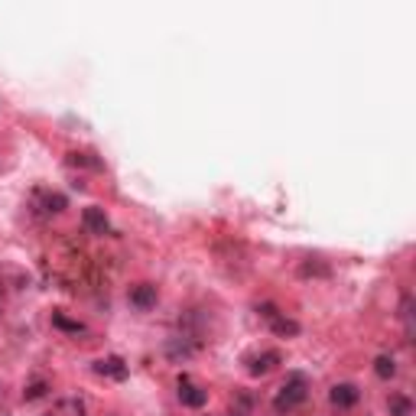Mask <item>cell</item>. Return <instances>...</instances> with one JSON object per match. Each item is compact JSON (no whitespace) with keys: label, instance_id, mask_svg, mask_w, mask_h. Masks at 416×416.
<instances>
[{"label":"cell","instance_id":"2","mask_svg":"<svg viewBox=\"0 0 416 416\" xmlns=\"http://www.w3.org/2000/svg\"><path fill=\"white\" fill-rule=\"evenodd\" d=\"M179 403L189 407V410H202L208 403V390L195 384L192 378H185L182 374V378H179Z\"/></svg>","mask_w":416,"mask_h":416},{"label":"cell","instance_id":"3","mask_svg":"<svg viewBox=\"0 0 416 416\" xmlns=\"http://www.w3.org/2000/svg\"><path fill=\"white\" fill-rule=\"evenodd\" d=\"M127 300H131L133 309L147 312V309L156 306V300H160V290H156V283H133L131 293H127Z\"/></svg>","mask_w":416,"mask_h":416},{"label":"cell","instance_id":"9","mask_svg":"<svg viewBox=\"0 0 416 416\" xmlns=\"http://www.w3.org/2000/svg\"><path fill=\"white\" fill-rule=\"evenodd\" d=\"M270 329H273V335H280V339H296V335H300V322H296V319H286L283 312H280L277 319H270Z\"/></svg>","mask_w":416,"mask_h":416},{"label":"cell","instance_id":"14","mask_svg":"<svg viewBox=\"0 0 416 416\" xmlns=\"http://www.w3.org/2000/svg\"><path fill=\"white\" fill-rule=\"evenodd\" d=\"M53 325H55V329H65V332H75V335H78V332H85V325L72 322V319H65L62 312H55V316H53Z\"/></svg>","mask_w":416,"mask_h":416},{"label":"cell","instance_id":"4","mask_svg":"<svg viewBox=\"0 0 416 416\" xmlns=\"http://www.w3.org/2000/svg\"><path fill=\"white\" fill-rule=\"evenodd\" d=\"M82 228H85L88 234H108L111 221H108V215H104V208L88 205L85 212H82Z\"/></svg>","mask_w":416,"mask_h":416},{"label":"cell","instance_id":"7","mask_svg":"<svg viewBox=\"0 0 416 416\" xmlns=\"http://www.w3.org/2000/svg\"><path fill=\"white\" fill-rule=\"evenodd\" d=\"M36 205H39V212H43V215H59V212H65V205H69V202H65V195H62V192H43V189H39V192H36Z\"/></svg>","mask_w":416,"mask_h":416},{"label":"cell","instance_id":"6","mask_svg":"<svg viewBox=\"0 0 416 416\" xmlns=\"http://www.w3.org/2000/svg\"><path fill=\"white\" fill-rule=\"evenodd\" d=\"M94 374H101V378H114V381H127V364H124V358H117V355L101 358V361H94Z\"/></svg>","mask_w":416,"mask_h":416},{"label":"cell","instance_id":"8","mask_svg":"<svg viewBox=\"0 0 416 416\" xmlns=\"http://www.w3.org/2000/svg\"><path fill=\"white\" fill-rule=\"evenodd\" d=\"M280 364V351H263V355L251 358V364H247V371L254 374V378H263V374H270V371Z\"/></svg>","mask_w":416,"mask_h":416},{"label":"cell","instance_id":"11","mask_svg":"<svg viewBox=\"0 0 416 416\" xmlns=\"http://www.w3.org/2000/svg\"><path fill=\"white\" fill-rule=\"evenodd\" d=\"M374 374H378L381 381H390L393 374H397V361H393L390 355H378L374 358Z\"/></svg>","mask_w":416,"mask_h":416},{"label":"cell","instance_id":"12","mask_svg":"<svg viewBox=\"0 0 416 416\" xmlns=\"http://www.w3.org/2000/svg\"><path fill=\"white\" fill-rule=\"evenodd\" d=\"M387 407H390V416H413V403H410V397H403V393H393Z\"/></svg>","mask_w":416,"mask_h":416},{"label":"cell","instance_id":"15","mask_svg":"<svg viewBox=\"0 0 416 416\" xmlns=\"http://www.w3.org/2000/svg\"><path fill=\"white\" fill-rule=\"evenodd\" d=\"M300 273L302 277H329V267L325 263H302Z\"/></svg>","mask_w":416,"mask_h":416},{"label":"cell","instance_id":"5","mask_svg":"<svg viewBox=\"0 0 416 416\" xmlns=\"http://www.w3.org/2000/svg\"><path fill=\"white\" fill-rule=\"evenodd\" d=\"M329 400L332 407H339V410H351L358 400H361V390H358L355 384H335L329 393Z\"/></svg>","mask_w":416,"mask_h":416},{"label":"cell","instance_id":"10","mask_svg":"<svg viewBox=\"0 0 416 416\" xmlns=\"http://www.w3.org/2000/svg\"><path fill=\"white\" fill-rule=\"evenodd\" d=\"M69 166H82V170H101L104 163H101L94 153H78V150H72V153H69Z\"/></svg>","mask_w":416,"mask_h":416},{"label":"cell","instance_id":"1","mask_svg":"<svg viewBox=\"0 0 416 416\" xmlns=\"http://www.w3.org/2000/svg\"><path fill=\"white\" fill-rule=\"evenodd\" d=\"M306 397H309V378L300 374V371H293V374L280 384L277 397H273V410H277V413H290V410L302 407Z\"/></svg>","mask_w":416,"mask_h":416},{"label":"cell","instance_id":"16","mask_svg":"<svg viewBox=\"0 0 416 416\" xmlns=\"http://www.w3.org/2000/svg\"><path fill=\"white\" fill-rule=\"evenodd\" d=\"M231 416H251V397H244V393H241L238 407H231Z\"/></svg>","mask_w":416,"mask_h":416},{"label":"cell","instance_id":"13","mask_svg":"<svg viewBox=\"0 0 416 416\" xmlns=\"http://www.w3.org/2000/svg\"><path fill=\"white\" fill-rule=\"evenodd\" d=\"M46 390H49L46 381H33V384L23 390V400H39V397H46Z\"/></svg>","mask_w":416,"mask_h":416}]
</instances>
